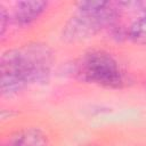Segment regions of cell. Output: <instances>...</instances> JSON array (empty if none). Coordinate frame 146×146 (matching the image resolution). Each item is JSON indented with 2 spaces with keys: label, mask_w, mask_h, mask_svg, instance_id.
I'll use <instances>...</instances> for the list:
<instances>
[{
  "label": "cell",
  "mask_w": 146,
  "mask_h": 146,
  "mask_svg": "<svg viewBox=\"0 0 146 146\" xmlns=\"http://www.w3.org/2000/svg\"><path fill=\"white\" fill-rule=\"evenodd\" d=\"M47 2L41 0L21 1L15 8V18L19 24H29L36 19L46 9Z\"/></svg>",
  "instance_id": "4"
},
{
  "label": "cell",
  "mask_w": 146,
  "mask_h": 146,
  "mask_svg": "<svg viewBox=\"0 0 146 146\" xmlns=\"http://www.w3.org/2000/svg\"><path fill=\"white\" fill-rule=\"evenodd\" d=\"M51 54L46 46L29 44L8 50L1 57V91L11 95L27 83L44 80L49 74Z\"/></svg>",
  "instance_id": "1"
},
{
  "label": "cell",
  "mask_w": 146,
  "mask_h": 146,
  "mask_svg": "<svg viewBox=\"0 0 146 146\" xmlns=\"http://www.w3.org/2000/svg\"><path fill=\"white\" fill-rule=\"evenodd\" d=\"M7 21H8V15H7L5 8L1 7L0 8V32H1V35L5 33V30L7 26Z\"/></svg>",
  "instance_id": "7"
},
{
  "label": "cell",
  "mask_w": 146,
  "mask_h": 146,
  "mask_svg": "<svg viewBox=\"0 0 146 146\" xmlns=\"http://www.w3.org/2000/svg\"><path fill=\"white\" fill-rule=\"evenodd\" d=\"M13 146H47V138L39 129H26L13 140Z\"/></svg>",
  "instance_id": "5"
},
{
  "label": "cell",
  "mask_w": 146,
  "mask_h": 146,
  "mask_svg": "<svg viewBox=\"0 0 146 146\" xmlns=\"http://www.w3.org/2000/svg\"><path fill=\"white\" fill-rule=\"evenodd\" d=\"M130 39L139 44H146V16L132 23L129 30Z\"/></svg>",
  "instance_id": "6"
},
{
  "label": "cell",
  "mask_w": 146,
  "mask_h": 146,
  "mask_svg": "<svg viewBox=\"0 0 146 146\" xmlns=\"http://www.w3.org/2000/svg\"><path fill=\"white\" fill-rule=\"evenodd\" d=\"M78 75L84 81L105 87H119L123 81L116 60L103 50L84 54L78 65Z\"/></svg>",
  "instance_id": "2"
},
{
  "label": "cell",
  "mask_w": 146,
  "mask_h": 146,
  "mask_svg": "<svg viewBox=\"0 0 146 146\" xmlns=\"http://www.w3.org/2000/svg\"><path fill=\"white\" fill-rule=\"evenodd\" d=\"M108 7L110 2L98 9H79V13L66 23L63 38L67 41H80L94 35L113 19L114 11Z\"/></svg>",
  "instance_id": "3"
}]
</instances>
